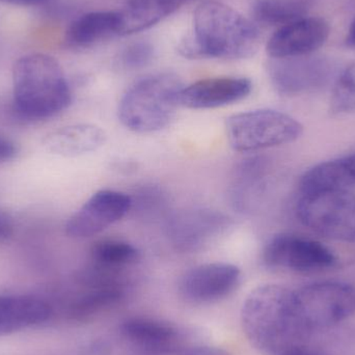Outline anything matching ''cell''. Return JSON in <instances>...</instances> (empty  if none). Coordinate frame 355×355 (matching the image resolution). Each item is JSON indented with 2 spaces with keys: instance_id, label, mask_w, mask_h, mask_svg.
<instances>
[{
  "instance_id": "obj_26",
  "label": "cell",
  "mask_w": 355,
  "mask_h": 355,
  "mask_svg": "<svg viewBox=\"0 0 355 355\" xmlns=\"http://www.w3.org/2000/svg\"><path fill=\"white\" fill-rule=\"evenodd\" d=\"M155 50L149 42L139 41L125 46L116 58V64L124 71H137L153 62Z\"/></svg>"
},
{
  "instance_id": "obj_27",
  "label": "cell",
  "mask_w": 355,
  "mask_h": 355,
  "mask_svg": "<svg viewBox=\"0 0 355 355\" xmlns=\"http://www.w3.org/2000/svg\"><path fill=\"white\" fill-rule=\"evenodd\" d=\"M159 355H232L223 348L216 346L202 345V344L188 343L180 346L172 352Z\"/></svg>"
},
{
  "instance_id": "obj_4",
  "label": "cell",
  "mask_w": 355,
  "mask_h": 355,
  "mask_svg": "<svg viewBox=\"0 0 355 355\" xmlns=\"http://www.w3.org/2000/svg\"><path fill=\"white\" fill-rule=\"evenodd\" d=\"M183 85L177 75L157 73L139 79L123 95L119 120L128 130L152 133L168 127L180 104Z\"/></svg>"
},
{
  "instance_id": "obj_19",
  "label": "cell",
  "mask_w": 355,
  "mask_h": 355,
  "mask_svg": "<svg viewBox=\"0 0 355 355\" xmlns=\"http://www.w3.org/2000/svg\"><path fill=\"white\" fill-rule=\"evenodd\" d=\"M120 10L91 12L77 18L67 31V41L73 47L87 48L106 40L123 35Z\"/></svg>"
},
{
  "instance_id": "obj_14",
  "label": "cell",
  "mask_w": 355,
  "mask_h": 355,
  "mask_svg": "<svg viewBox=\"0 0 355 355\" xmlns=\"http://www.w3.org/2000/svg\"><path fill=\"white\" fill-rule=\"evenodd\" d=\"M329 33L324 19L306 16L279 27L267 43V54L270 58L310 55L327 43Z\"/></svg>"
},
{
  "instance_id": "obj_12",
  "label": "cell",
  "mask_w": 355,
  "mask_h": 355,
  "mask_svg": "<svg viewBox=\"0 0 355 355\" xmlns=\"http://www.w3.org/2000/svg\"><path fill=\"white\" fill-rule=\"evenodd\" d=\"M241 281V270L236 265L207 263L186 271L180 279L178 291L188 304L202 306L229 297Z\"/></svg>"
},
{
  "instance_id": "obj_25",
  "label": "cell",
  "mask_w": 355,
  "mask_h": 355,
  "mask_svg": "<svg viewBox=\"0 0 355 355\" xmlns=\"http://www.w3.org/2000/svg\"><path fill=\"white\" fill-rule=\"evenodd\" d=\"M329 112L334 116L355 114V62L336 80L329 101Z\"/></svg>"
},
{
  "instance_id": "obj_20",
  "label": "cell",
  "mask_w": 355,
  "mask_h": 355,
  "mask_svg": "<svg viewBox=\"0 0 355 355\" xmlns=\"http://www.w3.org/2000/svg\"><path fill=\"white\" fill-rule=\"evenodd\" d=\"M266 176V162L262 158H248L236 166L232 177L230 198L238 212L254 210L264 190Z\"/></svg>"
},
{
  "instance_id": "obj_28",
  "label": "cell",
  "mask_w": 355,
  "mask_h": 355,
  "mask_svg": "<svg viewBox=\"0 0 355 355\" xmlns=\"http://www.w3.org/2000/svg\"><path fill=\"white\" fill-rule=\"evenodd\" d=\"M17 155V147L10 139L0 135V164H6L14 159Z\"/></svg>"
},
{
  "instance_id": "obj_8",
  "label": "cell",
  "mask_w": 355,
  "mask_h": 355,
  "mask_svg": "<svg viewBox=\"0 0 355 355\" xmlns=\"http://www.w3.org/2000/svg\"><path fill=\"white\" fill-rule=\"evenodd\" d=\"M233 225L232 218L220 211L186 209L168 219L166 235L177 250L193 254L216 243L229 233Z\"/></svg>"
},
{
  "instance_id": "obj_11",
  "label": "cell",
  "mask_w": 355,
  "mask_h": 355,
  "mask_svg": "<svg viewBox=\"0 0 355 355\" xmlns=\"http://www.w3.org/2000/svg\"><path fill=\"white\" fill-rule=\"evenodd\" d=\"M269 78L277 93L298 96L317 91L327 85L334 75L333 62L322 56L270 58Z\"/></svg>"
},
{
  "instance_id": "obj_7",
  "label": "cell",
  "mask_w": 355,
  "mask_h": 355,
  "mask_svg": "<svg viewBox=\"0 0 355 355\" xmlns=\"http://www.w3.org/2000/svg\"><path fill=\"white\" fill-rule=\"evenodd\" d=\"M302 324L311 333L327 329L355 313V287L342 282H322L294 291Z\"/></svg>"
},
{
  "instance_id": "obj_10",
  "label": "cell",
  "mask_w": 355,
  "mask_h": 355,
  "mask_svg": "<svg viewBox=\"0 0 355 355\" xmlns=\"http://www.w3.org/2000/svg\"><path fill=\"white\" fill-rule=\"evenodd\" d=\"M262 258L270 268L300 273L327 270L337 263V257L324 244L292 234L271 238L263 250Z\"/></svg>"
},
{
  "instance_id": "obj_32",
  "label": "cell",
  "mask_w": 355,
  "mask_h": 355,
  "mask_svg": "<svg viewBox=\"0 0 355 355\" xmlns=\"http://www.w3.org/2000/svg\"><path fill=\"white\" fill-rule=\"evenodd\" d=\"M6 1L14 2V3L33 4L46 1V0H6Z\"/></svg>"
},
{
  "instance_id": "obj_15",
  "label": "cell",
  "mask_w": 355,
  "mask_h": 355,
  "mask_svg": "<svg viewBox=\"0 0 355 355\" xmlns=\"http://www.w3.org/2000/svg\"><path fill=\"white\" fill-rule=\"evenodd\" d=\"M252 91V81L245 77H212L183 87L180 104L190 110H212L242 101Z\"/></svg>"
},
{
  "instance_id": "obj_3",
  "label": "cell",
  "mask_w": 355,
  "mask_h": 355,
  "mask_svg": "<svg viewBox=\"0 0 355 355\" xmlns=\"http://www.w3.org/2000/svg\"><path fill=\"white\" fill-rule=\"evenodd\" d=\"M15 110L22 118L46 120L60 114L72 101L64 71L52 56H23L12 71Z\"/></svg>"
},
{
  "instance_id": "obj_29",
  "label": "cell",
  "mask_w": 355,
  "mask_h": 355,
  "mask_svg": "<svg viewBox=\"0 0 355 355\" xmlns=\"http://www.w3.org/2000/svg\"><path fill=\"white\" fill-rule=\"evenodd\" d=\"M14 231V223L6 213L0 212V240L10 237Z\"/></svg>"
},
{
  "instance_id": "obj_24",
  "label": "cell",
  "mask_w": 355,
  "mask_h": 355,
  "mask_svg": "<svg viewBox=\"0 0 355 355\" xmlns=\"http://www.w3.org/2000/svg\"><path fill=\"white\" fill-rule=\"evenodd\" d=\"M91 258L96 266L121 270L141 260V252L124 240L101 239L93 244Z\"/></svg>"
},
{
  "instance_id": "obj_13",
  "label": "cell",
  "mask_w": 355,
  "mask_h": 355,
  "mask_svg": "<svg viewBox=\"0 0 355 355\" xmlns=\"http://www.w3.org/2000/svg\"><path fill=\"white\" fill-rule=\"evenodd\" d=\"M131 209V196L116 190H100L69 218L67 234L78 239L93 237L124 218Z\"/></svg>"
},
{
  "instance_id": "obj_1",
  "label": "cell",
  "mask_w": 355,
  "mask_h": 355,
  "mask_svg": "<svg viewBox=\"0 0 355 355\" xmlns=\"http://www.w3.org/2000/svg\"><path fill=\"white\" fill-rule=\"evenodd\" d=\"M244 335L264 355H286L306 345L309 331L296 309L294 291L279 285L252 290L241 310Z\"/></svg>"
},
{
  "instance_id": "obj_2",
  "label": "cell",
  "mask_w": 355,
  "mask_h": 355,
  "mask_svg": "<svg viewBox=\"0 0 355 355\" xmlns=\"http://www.w3.org/2000/svg\"><path fill=\"white\" fill-rule=\"evenodd\" d=\"M261 33L250 19L218 1H205L194 10L193 31L180 45L187 58L245 60L258 52Z\"/></svg>"
},
{
  "instance_id": "obj_22",
  "label": "cell",
  "mask_w": 355,
  "mask_h": 355,
  "mask_svg": "<svg viewBox=\"0 0 355 355\" xmlns=\"http://www.w3.org/2000/svg\"><path fill=\"white\" fill-rule=\"evenodd\" d=\"M189 0H127L122 15L123 35L146 31L179 10Z\"/></svg>"
},
{
  "instance_id": "obj_23",
  "label": "cell",
  "mask_w": 355,
  "mask_h": 355,
  "mask_svg": "<svg viewBox=\"0 0 355 355\" xmlns=\"http://www.w3.org/2000/svg\"><path fill=\"white\" fill-rule=\"evenodd\" d=\"M252 16L267 26H284L308 14V4L302 0H254Z\"/></svg>"
},
{
  "instance_id": "obj_5",
  "label": "cell",
  "mask_w": 355,
  "mask_h": 355,
  "mask_svg": "<svg viewBox=\"0 0 355 355\" xmlns=\"http://www.w3.org/2000/svg\"><path fill=\"white\" fill-rule=\"evenodd\" d=\"M225 132L234 151L248 153L293 143L302 137L304 126L285 112L256 110L227 118Z\"/></svg>"
},
{
  "instance_id": "obj_6",
  "label": "cell",
  "mask_w": 355,
  "mask_h": 355,
  "mask_svg": "<svg viewBox=\"0 0 355 355\" xmlns=\"http://www.w3.org/2000/svg\"><path fill=\"white\" fill-rule=\"evenodd\" d=\"M296 214L302 225L322 237L355 242V194L352 190L302 193Z\"/></svg>"
},
{
  "instance_id": "obj_31",
  "label": "cell",
  "mask_w": 355,
  "mask_h": 355,
  "mask_svg": "<svg viewBox=\"0 0 355 355\" xmlns=\"http://www.w3.org/2000/svg\"><path fill=\"white\" fill-rule=\"evenodd\" d=\"M346 44L349 47L355 48V19L352 21L349 29H348L347 37H346Z\"/></svg>"
},
{
  "instance_id": "obj_21",
  "label": "cell",
  "mask_w": 355,
  "mask_h": 355,
  "mask_svg": "<svg viewBox=\"0 0 355 355\" xmlns=\"http://www.w3.org/2000/svg\"><path fill=\"white\" fill-rule=\"evenodd\" d=\"M355 187V153L313 166L302 175L300 193Z\"/></svg>"
},
{
  "instance_id": "obj_30",
  "label": "cell",
  "mask_w": 355,
  "mask_h": 355,
  "mask_svg": "<svg viewBox=\"0 0 355 355\" xmlns=\"http://www.w3.org/2000/svg\"><path fill=\"white\" fill-rule=\"evenodd\" d=\"M286 355H324L322 354H319V352H314V350L311 349L306 345L300 346V347L294 348L291 352H288Z\"/></svg>"
},
{
  "instance_id": "obj_16",
  "label": "cell",
  "mask_w": 355,
  "mask_h": 355,
  "mask_svg": "<svg viewBox=\"0 0 355 355\" xmlns=\"http://www.w3.org/2000/svg\"><path fill=\"white\" fill-rule=\"evenodd\" d=\"M121 333L145 355H159L191 343L177 325L150 317H132L121 325Z\"/></svg>"
},
{
  "instance_id": "obj_18",
  "label": "cell",
  "mask_w": 355,
  "mask_h": 355,
  "mask_svg": "<svg viewBox=\"0 0 355 355\" xmlns=\"http://www.w3.org/2000/svg\"><path fill=\"white\" fill-rule=\"evenodd\" d=\"M107 135L94 124H75L49 133L43 139L48 152L62 157H78L99 150L105 145Z\"/></svg>"
},
{
  "instance_id": "obj_17",
  "label": "cell",
  "mask_w": 355,
  "mask_h": 355,
  "mask_svg": "<svg viewBox=\"0 0 355 355\" xmlns=\"http://www.w3.org/2000/svg\"><path fill=\"white\" fill-rule=\"evenodd\" d=\"M51 306L31 295H0V337L31 329L46 322Z\"/></svg>"
},
{
  "instance_id": "obj_9",
  "label": "cell",
  "mask_w": 355,
  "mask_h": 355,
  "mask_svg": "<svg viewBox=\"0 0 355 355\" xmlns=\"http://www.w3.org/2000/svg\"><path fill=\"white\" fill-rule=\"evenodd\" d=\"M118 271L94 265L83 273L67 306L68 316L73 320L87 321L120 304L126 295V285Z\"/></svg>"
}]
</instances>
